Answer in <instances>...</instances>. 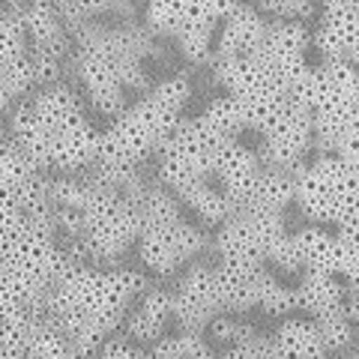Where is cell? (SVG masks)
Here are the masks:
<instances>
[{"mask_svg": "<svg viewBox=\"0 0 359 359\" xmlns=\"http://www.w3.org/2000/svg\"><path fill=\"white\" fill-rule=\"evenodd\" d=\"M147 282L141 273L126 266H87L84 261H72L63 266L57 282L45 297L42 314H48L69 332L75 356H99L111 332H117L126 320Z\"/></svg>", "mask_w": 359, "mask_h": 359, "instance_id": "1", "label": "cell"}, {"mask_svg": "<svg viewBox=\"0 0 359 359\" xmlns=\"http://www.w3.org/2000/svg\"><path fill=\"white\" fill-rule=\"evenodd\" d=\"M189 96H192V84L186 75L162 78L138 102H132L120 117L111 120L108 129H102L96 165L135 168L147 156L159 153L177 123L183 120Z\"/></svg>", "mask_w": 359, "mask_h": 359, "instance_id": "2", "label": "cell"}, {"mask_svg": "<svg viewBox=\"0 0 359 359\" xmlns=\"http://www.w3.org/2000/svg\"><path fill=\"white\" fill-rule=\"evenodd\" d=\"M138 204V257L156 276H171L189 266L204 252V231L183 216V201L174 189H144L135 198Z\"/></svg>", "mask_w": 359, "mask_h": 359, "instance_id": "3", "label": "cell"}, {"mask_svg": "<svg viewBox=\"0 0 359 359\" xmlns=\"http://www.w3.org/2000/svg\"><path fill=\"white\" fill-rule=\"evenodd\" d=\"M84 108L72 87L48 84L36 93L21 99L13 111V141L25 147L42 168H51V159L60 144L69 138V132L81 126Z\"/></svg>", "mask_w": 359, "mask_h": 359, "instance_id": "4", "label": "cell"}, {"mask_svg": "<svg viewBox=\"0 0 359 359\" xmlns=\"http://www.w3.org/2000/svg\"><path fill=\"white\" fill-rule=\"evenodd\" d=\"M297 207L309 222L339 228L359 212V171L335 153H318L297 171Z\"/></svg>", "mask_w": 359, "mask_h": 359, "instance_id": "5", "label": "cell"}, {"mask_svg": "<svg viewBox=\"0 0 359 359\" xmlns=\"http://www.w3.org/2000/svg\"><path fill=\"white\" fill-rule=\"evenodd\" d=\"M81 212V245L96 261H117L132 245H138V204L135 198L114 186L96 183L90 186Z\"/></svg>", "mask_w": 359, "mask_h": 359, "instance_id": "6", "label": "cell"}, {"mask_svg": "<svg viewBox=\"0 0 359 359\" xmlns=\"http://www.w3.org/2000/svg\"><path fill=\"white\" fill-rule=\"evenodd\" d=\"M210 66H212L216 84L224 90V93H231L233 102L243 108L252 132L261 129L264 123L290 99V90L257 57H240V60L216 57Z\"/></svg>", "mask_w": 359, "mask_h": 359, "instance_id": "7", "label": "cell"}, {"mask_svg": "<svg viewBox=\"0 0 359 359\" xmlns=\"http://www.w3.org/2000/svg\"><path fill=\"white\" fill-rule=\"evenodd\" d=\"M219 138L207 129V123L198 117H183L171 132V138L162 144L159 156V180L162 186L183 192L192 183L210 180L212 162H216Z\"/></svg>", "mask_w": 359, "mask_h": 359, "instance_id": "8", "label": "cell"}, {"mask_svg": "<svg viewBox=\"0 0 359 359\" xmlns=\"http://www.w3.org/2000/svg\"><path fill=\"white\" fill-rule=\"evenodd\" d=\"M287 228L282 212L237 210L216 231V257L231 266H269V252Z\"/></svg>", "mask_w": 359, "mask_h": 359, "instance_id": "9", "label": "cell"}, {"mask_svg": "<svg viewBox=\"0 0 359 359\" xmlns=\"http://www.w3.org/2000/svg\"><path fill=\"white\" fill-rule=\"evenodd\" d=\"M255 135V147L264 165L294 171L306 162L309 150H314V111L290 96Z\"/></svg>", "mask_w": 359, "mask_h": 359, "instance_id": "10", "label": "cell"}, {"mask_svg": "<svg viewBox=\"0 0 359 359\" xmlns=\"http://www.w3.org/2000/svg\"><path fill=\"white\" fill-rule=\"evenodd\" d=\"M255 57L287 90H294L302 72L318 60V54H314V36L306 21H269L266 36Z\"/></svg>", "mask_w": 359, "mask_h": 359, "instance_id": "11", "label": "cell"}, {"mask_svg": "<svg viewBox=\"0 0 359 359\" xmlns=\"http://www.w3.org/2000/svg\"><path fill=\"white\" fill-rule=\"evenodd\" d=\"M290 96L309 105L314 114L359 105V69L351 60H314Z\"/></svg>", "mask_w": 359, "mask_h": 359, "instance_id": "12", "label": "cell"}, {"mask_svg": "<svg viewBox=\"0 0 359 359\" xmlns=\"http://www.w3.org/2000/svg\"><path fill=\"white\" fill-rule=\"evenodd\" d=\"M174 294V323L180 330L207 332V327L224 311L216 266L192 261L180 276Z\"/></svg>", "mask_w": 359, "mask_h": 359, "instance_id": "13", "label": "cell"}, {"mask_svg": "<svg viewBox=\"0 0 359 359\" xmlns=\"http://www.w3.org/2000/svg\"><path fill=\"white\" fill-rule=\"evenodd\" d=\"M311 36L318 60L359 63V4L356 0H344V4L323 6Z\"/></svg>", "mask_w": 359, "mask_h": 359, "instance_id": "14", "label": "cell"}, {"mask_svg": "<svg viewBox=\"0 0 359 359\" xmlns=\"http://www.w3.org/2000/svg\"><path fill=\"white\" fill-rule=\"evenodd\" d=\"M261 168H264V162H261V156H257V147L243 144V138H231V141L219 144L210 180H216L224 192L237 201V207H243V201L249 198Z\"/></svg>", "mask_w": 359, "mask_h": 359, "instance_id": "15", "label": "cell"}, {"mask_svg": "<svg viewBox=\"0 0 359 359\" xmlns=\"http://www.w3.org/2000/svg\"><path fill=\"white\" fill-rule=\"evenodd\" d=\"M266 27H269V18L261 13V9L240 4L219 27L216 57H228V60L255 57L257 48H261V42H264V36H266Z\"/></svg>", "mask_w": 359, "mask_h": 359, "instance_id": "16", "label": "cell"}, {"mask_svg": "<svg viewBox=\"0 0 359 359\" xmlns=\"http://www.w3.org/2000/svg\"><path fill=\"white\" fill-rule=\"evenodd\" d=\"M168 320H174V294L162 287H147L129 309L126 320H123V332L150 351L165 335Z\"/></svg>", "mask_w": 359, "mask_h": 359, "instance_id": "17", "label": "cell"}, {"mask_svg": "<svg viewBox=\"0 0 359 359\" xmlns=\"http://www.w3.org/2000/svg\"><path fill=\"white\" fill-rule=\"evenodd\" d=\"M299 311L309 318L347 309V278L339 273H323V269H302L297 285Z\"/></svg>", "mask_w": 359, "mask_h": 359, "instance_id": "18", "label": "cell"}, {"mask_svg": "<svg viewBox=\"0 0 359 359\" xmlns=\"http://www.w3.org/2000/svg\"><path fill=\"white\" fill-rule=\"evenodd\" d=\"M294 240L302 269H323V273L341 276V240L332 224L309 222L299 231H294Z\"/></svg>", "mask_w": 359, "mask_h": 359, "instance_id": "19", "label": "cell"}, {"mask_svg": "<svg viewBox=\"0 0 359 359\" xmlns=\"http://www.w3.org/2000/svg\"><path fill=\"white\" fill-rule=\"evenodd\" d=\"M297 171L287 168H269L264 165L257 174L249 198L243 201L240 210H261V212H287V207L297 204Z\"/></svg>", "mask_w": 359, "mask_h": 359, "instance_id": "20", "label": "cell"}, {"mask_svg": "<svg viewBox=\"0 0 359 359\" xmlns=\"http://www.w3.org/2000/svg\"><path fill=\"white\" fill-rule=\"evenodd\" d=\"M180 201H183V207L192 212L198 222L204 224H212V228H219V224L228 222L233 212H237V201H233L224 189L216 183V180H201V183H192L183 192H177Z\"/></svg>", "mask_w": 359, "mask_h": 359, "instance_id": "21", "label": "cell"}, {"mask_svg": "<svg viewBox=\"0 0 359 359\" xmlns=\"http://www.w3.org/2000/svg\"><path fill=\"white\" fill-rule=\"evenodd\" d=\"M273 341H276V351L278 356H323V339H320V330H318V320L314 318H282L278 330L273 332Z\"/></svg>", "mask_w": 359, "mask_h": 359, "instance_id": "22", "label": "cell"}, {"mask_svg": "<svg viewBox=\"0 0 359 359\" xmlns=\"http://www.w3.org/2000/svg\"><path fill=\"white\" fill-rule=\"evenodd\" d=\"M359 129V105L314 114V150L335 153Z\"/></svg>", "mask_w": 359, "mask_h": 359, "instance_id": "23", "label": "cell"}, {"mask_svg": "<svg viewBox=\"0 0 359 359\" xmlns=\"http://www.w3.org/2000/svg\"><path fill=\"white\" fill-rule=\"evenodd\" d=\"M75 347L69 332L48 314H39L36 323L30 330V341H27V359H72Z\"/></svg>", "mask_w": 359, "mask_h": 359, "instance_id": "24", "label": "cell"}, {"mask_svg": "<svg viewBox=\"0 0 359 359\" xmlns=\"http://www.w3.org/2000/svg\"><path fill=\"white\" fill-rule=\"evenodd\" d=\"M201 120L207 123V129L216 135L219 141L243 138L245 132H252V129H249V120H245V114H243V108L233 102V96L224 93V90H222V96H216V99H212V102L204 108Z\"/></svg>", "mask_w": 359, "mask_h": 359, "instance_id": "25", "label": "cell"}, {"mask_svg": "<svg viewBox=\"0 0 359 359\" xmlns=\"http://www.w3.org/2000/svg\"><path fill=\"white\" fill-rule=\"evenodd\" d=\"M192 9H195V0H150L144 18H147V27L153 33L174 39L189 25Z\"/></svg>", "mask_w": 359, "mask_h": 359, "instance_id": "26", "label": "cell"}, {"mask_svg": "<svg viewBox=\"0 0 359 359\" xmlns=\"http://www.w3.org/2000/svg\"><path fill=\"white\" fill-rule=\"evenodd\" d=\"M257 309L269 318H290L294 311H299V299H297V287H290L285 282L269 273V266L261 276V287H257Z\"/></svg>", "mask_w": 359, "mask_h": 359, "instance_id": "27", "label": "cell"}, {"mask_svg": "<svg viewBox=\"0 0 359 359\" xmlns=\"http://www.w3.org/2000/svg\"><path fill=\"white\" fill-rule=\"evenodd\" d=\"M318 320V330H320V339H323V351L327 353H347L353 351L356 344V320L351 318L347 309L339 311H330V314H320Z\"/></svg>", "mask_w": 359, "mask_h": 359, "instance_id": "28", "label": "cell"}, {"mask_svg": "<svg viewBox=\"0 0 359 359\" xmlns=\"http://www.w3.org/2000/svg\"><path fill=\"white\" fill-rule=\"evenodd\" d=\"M216 36H219V30H212V27L189 25L177 33L174 42L180 54L192 66H204V63H212V57H216Z\"/></svg>", "mask_w": 359, "mask_h": 359, "instance_id": "29", "label": "cell"}, {"mask_svg": "<svg viewBox=\"0 0 359 359\" xmlns=\"http://www.w3.org/2000/svg\"><path fill=\"white\" fill-rule=\"evenodd\" d=\"M25 15V25H27V33L33 39V48H54L57 51V45L63 39V30H60V21L54 15V9L48 4H33Z\"/></svg>", "mask_w": 359, "mask_h": 359, "instance_id": "30", "label": "cell"}, {"mask_svg": "<svg viewBox=\"0 0 359 359\" xmlns=\"http://www.w3.org/2000/svg\"><path fill=\"white\" fill-rule=\"evenodd\" d=\"M204 335L207 332H192V330H180L177 335H162L150 347V356H210L212 347Z\"/></svg>", "mask_w": 359, "mask_h": 359, "instance_id": "31", "label": "cell"}, {"mask_svg": "<svg viewBox=\"0 0 359 359\" xmlns=\"http://www.w3.org/2000/svg\"><path fill=\"white\" fill-rule=\"evenodd\" d=\"M335 231L341 240V276L347 282H359V212L341 222Z\"/></svg>", "mask_w": 359, "mask_h": 359, "instance_id": "32", "label": "cell"}, {"mask_svg": "<svg viewBox=\"0 0 359 359\" xmlns=\"http://www.w3.org/2000/svg\"><path fill=\"white\" fill-rule=\"evenodd\" d=\"M257 9L269 21H309L314 15V0H257Z\"/></svg>", "mask_w": 359, "mask_h": 359, "instance_id": "33", "label": "cell"}, {"mask_svg": "<svg viewBox=\"0 0 359 359\" xmlns=\"http://www.w3.org/2000/svg\"><path fill=\"white\" fill-rule=\"evenodd\" d=\"M237 6H240V0H195V9H192V18H189V25H201V27L219 30L222 21L228 18Z\"/></svg>", "mask_w": 359, "mask_h": 359, "instance_id": "34", "label": "cell"}, {"mask_svg": "<svg viewBox=\"0 0 359 359\" xmlns=\"http://www.w3.org/2000/svg\"><path fill=\"white\" fill-rule=\"evenodd\" d=\"M249 332H255V330L249 327V323H243V320H240L233 311H222L219 318H216V320H212L210 327H207V335H210L212 341L224 344V351H228L231 344H237L240 339H245V335H249Z\"/></svg>", "mask_w": 359, "mask_h": 359, "instance_id": "35", "label": "cell"}, {"mask_svg": "<svg viewBox=\"0 0 359 359\" xmlns=\"http://www.w3.org/2000/svg\"><path fill=\"white\" fill-rule=\"evenodd\" d=\"M224 353L228 356H278L273 335H261V332H249L237 344H231Z\"/></svg>", "mask_w": 359, "mask_h": 359, "instance_id": "36", "label": "cell"}, {"mask_svg": "<svg viewBox=\"0 0 359 359\" xmlns=\"http://www.w3.org/2000/svg\"><path fill=\"white\" fill-rule=\"evenodd\" d=\"M335 156H341V159L347 162V165H353L356 171H359V129L351 135V138H347L344 144L339 150H335Z\"/></svg>", "mask_w": 359, "mask_h": 359, "instance_id": "37", "label": "cell"}, {"mask_svg": "<svg viewBox=\"0 0 359 359\" xmlns=\"http://www.w3.org/2000/svg\"><path fill=\"white\" fill-rule=\"evenodd\" d=\"M347 311L353 320H359V282H347Z\"/></svg>", "mask_w": 359, "mask_h": 359, "instance_id": "38", "label": "cell"}, {"mask_svg": "<svg viewBox=\"0 0 359 359\" xmlns=\"http://www.w3.org/2000/svg\"><path fill=\"white\" fill-rule=\"evenodd\" d=\"M356 344H359V320H356Z\"/></svg>", "mask_w": 359, "mask_h": 359, "instance_id": "39", "label": "cell"}, {"mask_svg": "<svg viewBox=\"0 0 359 359\" xmlns=\"http://www.w3.org/2000/svg\"><path fill=\"white\" fill-rule=\"evenodd\" d=\"M356 4H359V0H356Z\"/></svg>", "mask_w": 359, "mask_h": 359, "instance_id": "40", "label": "cell"}]
</instances>
